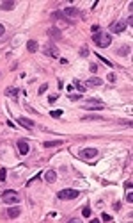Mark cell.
<instances>
[{
	"instance_id": "603a6c76",
	"label": "cell",
	"mask_w": 133,
	"mask_h": 223,
	"mask_svg": "<svg viewBox=\"0 0 133 223\" xmlns=\"http://www.w3.org/2000/svg\"><path fill=\"white\" fill-rule=\"evenodd\" d=\"M50 114H52V118H61V116H62V111H61V109H57V111H50Z\"/></svg>"
},
{
	"instance_id": "d6a6232c",
	"label": "cell",
	"mask_w": 133,
	"mask_h": 223,
	"mask_svg": "<svg viewBox=\"0 0 133 223\" xmlns=\"http://www.w3.org/2000/svg\"><path fill=\"white\" fill-rule=\"evenodd\" d=\"M101 218H103V222H110V220H112V216H110V214H103Z\"/></svg>"
},
{
	"instance_id": "d4e9b609",
	"label": "cell",
	"mask_w": 133,
	"mask_h": 223,
	"mask_svg": "<svg viewBox=\"0 0 133 223\" xmlns=\"http://www.w3.org/2000/svg\"><path fill=\"white\" fill-rule=\"evenodd\" d=\"M98 57H100V61H103V63H105V64H106V66H112V63H110V61H108V59H105V57H103V55H100V54H98Z\"/></svg>"
},
{
	"instance_id": "7a4b0ae2",
	"label": "cell",
	"mask_w": 133,
	"mask_h": 223,
	"mask_svg": "<svg viewBox=\"0 0 133 223\" xmlns=\"http://www.w3.org/2000/svg\"><path fill=\"white\" fill-rule=\"evenodd\" d=\"M43 54L44 55H50V57H59V48L53 41H48L44 46H43Z\"/></svg>"
},
{
	"instance_id": "3957f363",
	"label": "cell",
	"mask_w": 133,
	"mask_h": 223,
	"mask_svg": "<svg viewBox=\"0 0 133 223\" xmlns=\"http://www.w3.org/2000/svg\"><path fill=\"white\" fill-rule=\"evenodd\" d=\"M57 198L59 200H75V198H78V191L76 189H62L57 193Z\"/></svg>"
},
{
	"instance_id": "f1b7e54d",
	"label": "cell",
	"mask_w": 133,
	"mask_h": 223,
	"mask_svg": "<svg viewBox=\"0 0 133 223\" xmlns=\"http://www.w3.org/2000/svg\"><path fill=\"white\" fill-rule=\"evenodd\" d=\"M46 89H48V84H43V86L39 88V95H43V93H44Z\"/></svg>"
},
{
	"instance_id": "8fae6325",
	"label": "cell",
	"mask_w": 133,
	"mask_h": 223,
	"mask_svg": "<svg viewBox=\"0 0 133 223\" xmlns=\"http://www.w3.org/2000/svg\"><path fill=\"white\" fill-rule=\"evenodd\" d=\"M110 29H112V32H123L126 29V25H124V22H117V23H112Z\"/></svg>"
},
{
	"instance_id": "4dcf8cb0",
	"label": "cell",
	"mask_w": 133,
	"mask_h": 223,
	"mask_svg": "<svg viewBox=\"0 0 133 223\" xmlns=\"http://www.w3.org/2000/svg\"><path fill=\"white\" fill-rule=\"evenodd\" d=\"M91 72L92 73H98V64H91Z\"/></svg>"
},
{
	"instance_id": "7c38bea8",
	"label": "cell",
	"mask_w": 133,
	"mask_h": 223,
	"mask_svg": "<svg viewBox=\"0 0 133 223\" xmlns=\"http://www.w3.org/2000/svg\"><path fill=\"white\" fill-rule=\"evenodd\" d=\"M5 213H7V218H11V220H13V218H18L21 211H20V207H11V209H7Z\"/></svg>"
},
{
	"instance_id": "44dd1931",
	"label": "cell",
	"mask_w": 133,
	"mask_h": 223,
	"mask_svg": "<svg viewBox=\"0 0 133 223\" xmlns=\"http://www.w3.org/2000/svg\"><path fill=\"white\" fill-rule=\"evenodd\" d=\"M117 54H119V55H128V54H130V46H128V45H124L123 48H119V52H117Z\"/></svg>"
},
{
	"instance_id": "e575fe53",
	"label": "cell",
	"mask_w": 133,
	"mask_h": 223,
	"mask_svg": "<svg viewBox=\"0 0 133 223\" xmlns=\"http://www.w3.org/2000/svg\"><path fill=\"white\" fill-rule=\"evenodd\" d=\"M119 123H123V125H132V120H121Z\"/></svg>"
},
{
	"instance_id": "e0dca14e",
	"label": "cell",
	"mask_w": 133,
	"mask_h": 223,
	"mask_svg": "<svg viewBox=\"0 0 133 223\" xmlns=\"http://www.w3.org/2000/svg\"><path fill=\"white\" fill-rule=\"evenodd\" d=\"M14 5H16L14 2H2L0 4V9L2 11H11V9H14Z\"/></svg>"
},
{
	"instance_id": "8d00e7d4",
	"label": "cell",
	"mask_w": 133,
	"mask_h": 223,
	"mask_svg": "<svg viewBox=\"0 0 133 223\" xmlns=\"http://www.w3.org/2000/svg\"><path fill=\"white\" fill-rule=\"evenodd\" d=\"M4 32H5V27H4V25L0 23V36H4Z\"/></svg>"
},
{
	"instance_id": "cb8c5ba5",
	"label": "cell",
	"mask_w": 133,
	"mask_h": 223,
	"mask_svg": "<svg viewBox=\"0 0 133 223\" xmlns=\"http://www.w3.org/2000/svg\"><path fill=\"white\" fill-rule=\"evenodd\" d=\"M80 98H82L80 95H69V100H71V102H78Z\"/></svg>"
},
{
	"instance_id": "6da1fadb",
	"label": "cell",
	"mask_w": 133,
	"mask_h": 223,
	"mask_svg": "<svg viewBox=\"0 0 133 223\" xmlns=\"http://www.w3.org/2000/svg\"><path fill=\"white\" fill-rule=\"evenodd\" d=\"M92 41H94L100 48H106V46H110V43H112V36H110L108 32H103V31H100V32H96V34H94Z\"/></svg>"
},
{
	"instance_id": "ac0fdd59",
	"label": "cell",
	"mask_w": 133,
	"mask_h": 223,
	"mask_svg": "<svg viewBox=\"0 0 133 223\" xmlns=\"http://www.w3.org/2000/svg\"><path fill=\"white\" fill-rule=\"evenodd\" d=\"M85 120H87V121H89V120H103V116H100V114H85V116H82V121H85Z\"/></svg>"
},
{
	"instance_id": "277c9868",
	"label": "cell",
	"mask_w": 133,
	"mask_h": 223,
	"mask_svg": "<svg viewBox=\"0 0 133 223\" xmlns=\"http://www.w3.org/2000/svg\"><path fill=\"white\" fill-rule=\"evenodd\" d=\"M2 200H4L5 204H18V202H20V198H18L16 191H13V189L4 191V193H2Z\"/></svg>"
},
{
	"instance_id": "ffe728a7",
	"label": "cell",
	"mask_w": 133,
	"mask_h": 223,
	"mask_svg": "<svg viewBox=\"0 0 133 223\" xmlns=\"http://www.w3.org/2000/svg\"><path fill=\"white\" fill-rule=\"evenodd\" d=\"M43 145H44L46 148H52V147H61V145H62V141H44Z\"/></svg>"
},
{
	"instance_id": "4fadbf2b",
	"label": "cell",
	"mask_w": 133,
	"mask_h": 223,
	"mask_svg": "<svg viewBox=\"0 0 133 223\" xmlns=\"http://www.w3.org/2000/svg\"><path fill=\"white\" fill-rule=\"evenodd\" d=\"M18 123H20V125H23L25 129H32V127H34V121H32V120L23 118V116H21V118H18Z\"/></svg>"
},
{
	"instance_id": "ba28073f",
	"label": "cell",
	"mask_w": 133,
	"mask_h": 223,
	"mask_svg": "<svg viewBox=\"0 0 133 223\" xmlns=\"http://www.w3.org/2000/svg\"><path fill=\"white\" fill-rule=\"evenodd\" d=\"M52 18H53V20H57V22H61V25H62V27H66L67 23H69V20H66V18H64V14H62V13H59V11H55V13L52 14Z\"/></svg>"
},
{
	"instance_id": "7402d4cb",
	"label": "cell",
	"mask_w": 133,
	"mask_h": 223,
	"mask_svg": "<svg viewBox=\"0 0 133 223\" xmlns=\"http://www.w3.org/2000/svg\"><path fill=\"white\" fill-rule=\"evenodd\" d=\"M82 216H83V218H89V216H91V207H89V205H85V207L82 209Z\"/></svg>"
},
{
	"instance_id": "484cf974",
	"label": "cell",
	"mask_w": 133,
	"mask_h": 223,
	"mask_svg": "<svg viewBox=\"0 0 133 223\" xmlns=\"http://www.w3.org/2000/svg\"><path fill=\"white\" fill-rule=\"evenodd\" d=\"M128 191V196H126V200H128V204H132L133 202V195H132V189H126Z\"/></svg>"
},
{
	"instance_id": "d6986e66",
	"label": "cell",
	"mask_w": 133,
	"mask_h": 223,
	"mask_svg": "<svg viewBox=\"0 0 133 223\" xmlns=\"http://www.w3.org/2000/svg\"><path fill=\"white\" fill-rule=\"evenodd\" d=\"M87 84H91V86H101L103 82H101V79H98V77H91L87 80Z\"/></svg>"
},
{
	"instance_id": "1f68e13d",
	"label": "cell",
	"mask_w": 133,
	"mask_h": 223,
	"mask_svg": "<svg viewBox=\"0 0 133 223\" xmlns=\"http://www.w3.org/2000/svg\"><path fill=\"white\" fill-rule=\"evenodd\" d=\"M55 100H57V97H55V95H50V97H48V102H50V104H53Z\"/></svg>"
},
{
	"instance_id": "30bf717a",
	"label": "cell",
	"mask_w": 133,
	"mask_h": 223,
	"mask_svg": "<svg viewBox=\"0 0 133 223\" xmlns=\"http://www.w3.org/2000/svg\"><path fill=\"white\" fill-rule=\"evenodd\" d=\"M18 150H20V153H21V155H27V153H29V143H27L25 139L18 141Z\"/></svg>"
},
{
	"instance_id": "2e32d148",
	"label": "cell",
	"mask_w": 133,
	"mask_h": 223,
	"mask_svg": "<svg viewBox=\"0 0 133 223\" xmlns=\"http://www.w3.org/2000/svg\"><path fill=\"white\" fill-rule=\"evenodd\" d=\"M18 93H20L18 88H7V89H5V97H13V98H16Z\"/></svg>"
},
{
	"instance_id": "83f0119b",
	"label": "cell",
	"mask_w": 133,
	"mask_h": 223,
	"mask_svg": "<svg viewBox=\"0 0 133 223\" xmlns=\"http://www.w3.org/2000/svg\"><path fill=\"white\" fill-rule=\"evenodd\" d=\"M80 54H82V55L85 57V55L89 54V48H87V46H83V48H80Z\"/></svg>"
},
{
	"instance_id": "d590c367",
	"label": "cell",
	"mask_w": 133,
	"mask_h": 223,
	"mask_svg": "<svg viewBox=\"0 0 133 223\" xmlns=\"http://www.w3.org/2000/svg\"><path fill=\"white\" fill-rule=\"evenodd\" d=\"M108 80H110V82H114V80H115V75H114V73H108Z\"/></svg>"
},
{
	"instance_id": "9a60e30c",
	"label": "cell",
	"mask_w": 133,
	"mask_h": 223,
	"mask_svg": "<svg viewBox=\"0 0 133 223\" xmlns=\"http://www.w3.org/2000/svg\"><path fill=\"white\" fill-rule=\"evenodd\" d=\"M37 48H39V45H37V41H34V39H29V43H27V50L29 52H37Z\"/></svg>"
},
{
	"instance_id": "4316f807",
	"label": "cell",
	"mask_w": 133,
	"mask_h": 223,
	"mask_svg": "<svg viewBox=\"0 0 133 223\" xmlns=\"http://www.w3.org/2000/svg\"><path fill=\"white\" fill-rule=\"evenodd\" d=\"M75 84H76V86H75V88H76V89H78V91H85V86H82V84H80V82H78V80H76V82H75Z\"/></svg>"
},
{
	"instance_id": "52a82bcc",
	"label": "cell",
	"mask_w": 133,
	"mask_h": 223,
	"mask_svg": "<svg viewBox=\"0 0 133 223\" xmlns=\"http://www.w3.org/2000/svg\"><path fill=\"white\" fill-rule=\"evenodd\" d=\"M62 14H64L66 20H73V18L78 16V9H76V7H66V9L62 11Z\"/></svg>"
},
{
	"instance_id": "f546056e",
	"label": "cell",
	"mask_w": 133,
	"mask_h": 223,
	"mask_svg": "<svg viewBox=\"0 0 133 223\" xmlns=\"http://www.w3.org/2000/svg\"><path fill=\"white\" fill-rule=\"evenodd\" d=\"M5 180V170H0V182Z\"/></svg>"
},
{
	"instance_id": "5bb4252c",
	"label": "cell",
	"mask_w": 133,
	"mask_h": 223,
	"mask_svg": "<svg viewBox=\"0 0 133 223\" xmlns=\"http://www.w3.org/2000/svg\"><path fill=\"white\" fill-rule=\"evenodd\" d=\"M44 179H46V182H55V179H57V173H55V170H48L46 173H44Z\"/></svg>"
},
{
	"instance_id": "8992f818",
	"label": "cell",
	"mask_w": 133,
	"mask_h": 223,
	"mask_svg": "<svg viewBox=\"0 0 133 223\" xmlns=\"http://www.w3.org/2000/svg\"><path fill=\"white\" fill-rule=\"evenodd\" d=\"M98 155V150L96 148H83L80 152V157L82 159H94Z\"/></svg>"
},
{
	"instance_id": "5b68a950",
	"label": "cell",
	"mask_w": 133,
	"mask_h": 223,
	"mask_svg": "<svg viewBox=\"0 0 133 223\" xmlns=\"http://www.w3.org/2000/svg\"><path fill=\"white\" fill-rule=\"evenodd\" d=\"M82 107H83V109H91V111H100V109H103L105 106L101 104L100 100H87V102L82 104Z\"/></svg>"
},
{
	"instance_id": "836d02e7",
	"label": "cell",
	"mask_w": 133,
	"mask_h": 223,
	"mask_svg": "<svg viewBox=\"0 0 133 223\" xmlns=\"http://www.w3.org/2000/svg\"><path fill=\"white\" fill-rule=\"evenodd\" d=\"M91 29H92V32H94V34H96V32H100V25H92Z\"/></svg>"
},
{
	"instance_id": "9c48e42d",
	"label": "cell",
	"mask_w": 133,
	"mask_h": 223,
	"mask_svg": "<svg viewBox=\"0 0 133 223\" xmlns=\"http://www.w3.org/2000/svg\"><path fill=\"white\" fill-rule=\"evenodd\" d=\"M48 36L52 37V39H61V37H62V32H61V29H57V27H50V29H48Z\"/></svg>"
}]
</instances>
